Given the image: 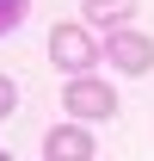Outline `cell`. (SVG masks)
Returning a JSON list of instances; mask_svg holds the SVG:
<instances>
[{
    "mask_svg": "<svg viewBox=\"0 0 154 161\" xmlns=\"http://www.w3.org/2000/svg\"><path fill=\"white\" fill-rule=\"evenodd\" d=\"M136 0H80V19L86 25H105V31H117V25H130Z\"/></svg>",
    "mask_w": 154,
    "mask_h": 161,
    "instance_id": "obj_5",
    "label": "cell"
},
{
    "mask_svg": "<svg viewBox=\"0 0 154 161\" xmlns=\"http://www.w3.org/2000/svg\"><path fill=\"white\" fill-rule=\"evenodd\" d=\"M43 155L49 161H93L99 142H93V130H86V118H68V124H56V130H43Z\"/></svg>",
    "mask_w": 154,
    "mask_h": 161,
    "instance_id": "obj_4",
    "label": "cell"
},
{
    "mask_svg": "<svg viewBox=\"0 0 154 161\" xmlns=\"http://www.w3.org/2000/svg\"><path fill=\"white\" fill-rule=\"evenodd\" d=\"M105 56V50H99L93 43V25L80 19V25H49V62H56L62 75H86V68H93V62Z\"/></svg>",
    "mask_w": 154,
    "mask_h": 161,
    "instance_id": "obj_1",
    "label": "cell"
},
{
    "mask_svg": "<svg viewBox=\"0 0 154 161\" xmlns=\"http://www.w3.org/2000/svg\"><path fill=\"white\" fill-rule=\"evenodd\" d=\"M62 112H68V118H86V124H105V118H117V93H111L99 75H68Z\"/></svg>",
    "mask_w": 154,
    "mask_h": 161,
    "instance_id": "obj_2",
    "label": "cell"
},
{
    "mask_svg": "<svg viewBox=\"0 0 154 161\" xmlns=\"http://www.w3.org/2000/svg\"><path fill=\"white\" fill-rule=\"evenodd\" d=\"M19 112V87H13V75H0V124Z\"/></svg>",
    "mask_w": 154,
    "mask_h": 161,
    "instance_id": "obj_7",
    "label": "cell"
},
{
    "mask_svg": "<svg viewBox=\"0 0 154 161\" xmlns=\"http://www.w3.org/2000/svg\"><path fill=\"white\" fill-rule=\"evenodd\" d=\"M105 62H117V75H130V80L154 75V37H148V31H130V25H117L111 37H105Z\"/></svg>",
    "mask_w": 154,
    "mask_h": 161,
    "instance_id": "obj_3",
    "label": "cell"
},
{
    "mask_svg": "<svg viewBox=\"0 0 154 161\" xmlns=\"http://www.w3.org/2000/svg\"><path fill=\"white\" fill-rule=\"evenodd\" d=\"M25 25V0H0V37Z\"/></svg>",
    "mask_w": 154,
    "mask_h": 161,
    "instance_id": "obj_6",
    "label": "cell"
}]
</instances>
